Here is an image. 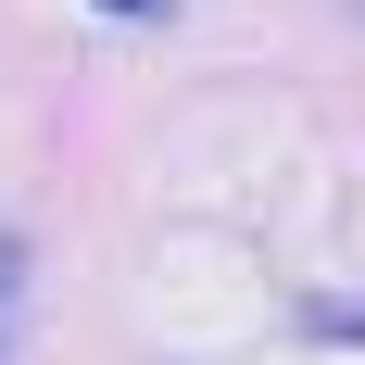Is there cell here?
Instances as JSON below:
<instances>
[{"instance_id": "cell-1", "label": "cell", "mask_w": 365, "mask_h": 365, "mask_svg": "<svg viewBox=\"0 0 365 365\" xmlns=\"http://www.w3.org/2000/svg\"><path fill=\"white\" fill-rule=\"evenodd\" d=\"M13 315H26V240L0 227V340H13Z\"/></svg>"}, {"instance_id": "cell-2", "label": "cell", "mask_w": 365, "mask_h": 365, "mask_svg": "<svg viewBox=\"0 0 365 365\" xmlns=\"http://www.w3.org/2000/svg\"><path fill=\"white\" fill-rule=\"evenodd\" d=\"M101 13H164V0H101Z\"/></svg>"}]
</instances>
